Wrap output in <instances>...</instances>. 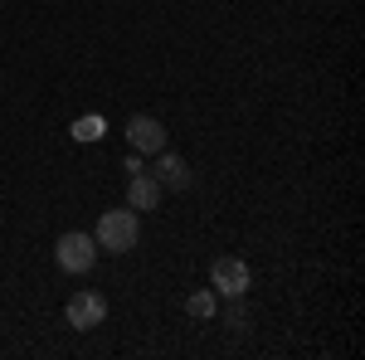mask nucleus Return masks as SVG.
<instances>
[{"label":"nucleus","instance_id":"1","mask_svg":"<svg viewBox=\"0 0 365 360\" xmlns=\"http://www.w3.org/2000/svg\"><path fill=\"white\" fill-rule=\"evenodd\" d=\"M137 234H141V224H137V210H108L103 220H98V249H108V253H127V249H137Z\"/></svg>","mask_w":365,"mask_h":360},{"label":"nucleus","instance_id":"2","mask_svg":"<svg viewBox=\"0 0 365 360\" xmlns=\"http://www.w3.org/2000/svg\"><path fill=\"white\" fill-rule=\"evenodd\" d=\"M54 258H58V268H63V273H88V268H93V258H98V239L73 229V234H63V239H58Z\"/></svg>","mask_w":365,"mask_h":360},{"label":"nucleus","instance_id":"3","mask_svg":"<svg viewBox=\"0 0 365 360\" xmlns=\"http://www.w3.org/2000/svg\"><path fill=\"white\" fill-rule=\"evenodd\" d=\"M103 317H108L103 292H73V297H68V326H73V331H93V326H103Z\"/></svg>","mask_w":365,"mask_h":360},{"label":"nucleus","instance_id":"4","mask_svg":"<svg viewBox=\"0 0 365 360\" xmlns=\"http://www.w3.org/2000/svg\"><path fill=\"white\" fill-rule=\"evenodd\" d=\"M210 282H215L225 297H244V292H249V263H244V258H215Z\"/></svg>","mask_w":365,"mask_h":360},{"label":"nucleus","instance_id":"5","mask_svg":"<svg viewBox=\"0 0 365 360\" xmlns=\"http://www.w3.org/2000/svg\"><path fill=\"white\" fill-rule=\"evenodd\" d=\"M127 141H132V151L151 156V151L166 146V127H161L156 117H132V122H127Z\"/></svg>","mask_w":365,"mask_h":360},{"label":"nucleus","instance_id":"6","mask_svg":"<svg viewBox=\"0 0 365 360\" xmlns=\"http://www.w3.org/2000/svg\"><path fill=\"white\" fill-rule=\"evenodd\" d=\"M127 205H132V210H156V205H161V180L146 175V170H137L132 185H127Z\"/></svg>","mask_w":365,"mask_h":360},{"label":"nucleus","instance_id":"7","mask_svg":"<svg viewBox=\"0 0 365 360\" xmlns=\"http://www.w3.org/2000/svg\"><path fill=\"white\" fill-rule=\"evenodd\" d=\"M156 180H161V185H175V190H185V185H190V166H185L180 156H170L166 146H161V161H156Z\"/></svg>","mask_w":365,"mask_h":360},{"label":"nucleus","instance_id":"8","mask_svg":"<svg viewBox=\"0 0 365 360\" xmlns=\"http://www.w3.org/2000/svg\"><path fill=\"white\" fill-rule=\"evenodd\" d=\"M215 292H190V297H185V312H190V317H200V322H205V317H215Z\"/></svg>","mask_w":365,"mask_h":360},{"label":"nucleus","instance_id":"9","mask_svg":"<svg viewBox=\"0 0 365 360\" xmlns=\"http://www.w3.org/2000/svg\"><path fill=\"white\" fill-rule=\"evenodd\" d=\"M103 132H108L103 117H78V122H73V137H78V141H98Z\"/></svg>","mask_w":365,"mask_h":360},{"label":"nucleus","instance_id":"10","mask_svg":"<svg viewBox=\"0 0 365 360\" xmlns=\"http://www.w3.org/2000/svg\"><path fill=\"white\" fill-rule=\"evenodd\" d=\"M225 322L234 326V331H244V322H249V312H244V302H239V297H234V307L225 312Z\"/></svg>","mask_w":365,"mask_h":360}]
</instances>
